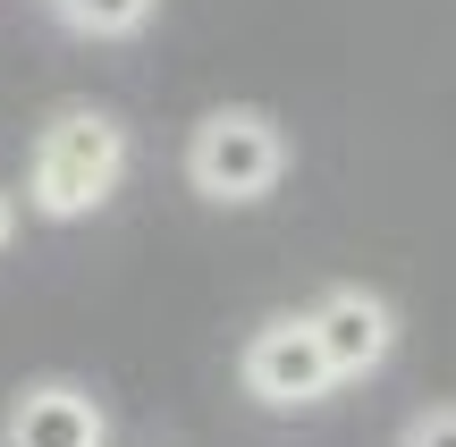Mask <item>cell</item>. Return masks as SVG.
I'll return each instance as SVG.
<instances>
[{"label":"cell","instance_id":"cell-1","mask_svg":"<svg viewBox=\"0 0 456 447\" xmlns=\"http://www.w3.org/2000/svg\"><path fill=\"white\" fill-rule=\"evenodd\" d=\"M118 178H127V127H118L110 110L43 118V135H34V152H26V203L43 220L102 212V203L118 195Z\"/></svg>","mask_w":456,"mask_h":447},{"label":"cell","instance_id":"cell-2","mask_svg":"<svg viewBox=\"0 0 456 447\" xmlns=\"http://www.w3.org/2000/svg\"><path fill=\"white\" fill-rule=\"evenodd\" d=\"M288 178V135L262 110H212L186 135V186L203 203H262Z\"/></svg>","mask_w":456,"mask_h":447},{"label":"cell","instance_id":"cell-3","mask_svg":"<svg viewBox=\"0 0 456 447\" xmlns=\"http://www.w3.org/2000/svg\"><path fill=\"white\" fill-rule=\"evenodd\" d=\"M237 380L254 388V405L296 414V405H322L330 388H338V371H330V355H322V338H313V321L288 313V321H262V330L245 338Z\"/></svg>","mask_w":456,"mask_h":447},{"label":"cell","instance_id":"cell-4","mask_svg":"<svg viewBox=\"0 0 456 447\" xmlns=\"http://www.w3.org/2000/svg\"><path fill=\"white\" fill-rule=\"evenodd\" d=\"M305 321H313V338H322V355H330L338 380H372V371L397 355V313H389V296H372V287H330Z\"/></svg>","mask_w":456,"mask_h":447},{"label":"cell","instance_id":"cell-5","mask_svg":"<svg viewBox=\"0 0 456 447\" xmlns=\"http://www.w3.org/2000/svg\"><path fill=\"white\" fill-rule=\"evenodd\" d=\"M9 447H110V422L85 388L68 380H43L9 405Z\"/></svg>","mask_w":456,"mask_h":447},{"label":"cell","instance_id":"cell-6","mask_svg":"<svg viewBox=\"0 0 456 447\" xmlns=\"http://www.w3.org/2000/svg\"><path fill=\"white\" fill-rule=\"evenodd\" d=\"M60 9L68 34H94V43H118V34H135L152 17V0H51Z\"/></svg>","mask_w":456,"mask_h":447},{"label":"cell","instance_id":"cell-7","mask_svg":"<svg viewBox=\"0 0 456 447\" xmlns=\"http://www.w3.org/2000/svg\"><path fill=\"white\" fill-rule=\"evenodd\" d=\"M397 447H456V405H431V414H414Z\"/></svg>","mask_w":456,"mask_h":447},{"label":"cell","instance_id":"cell-8","mask_svg":"<svg viewBox=\"0 0 456 447\" xmlns=\"http://www.w3.org/2000/svg\"><path fill=\"white\" fill-rule=\"evenodd\" d=\"M9 236H17V195L0 186V253H9Z\"/></svg>","mask_w":456,"mask_h":447}]
</instances>
